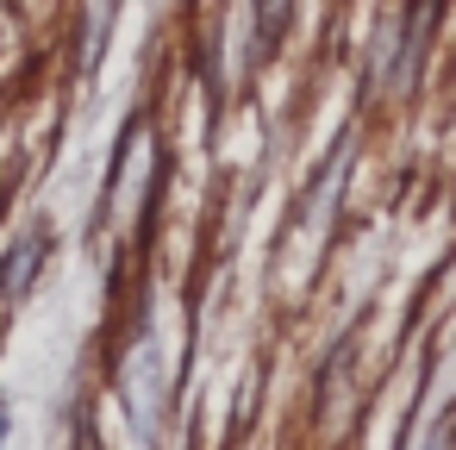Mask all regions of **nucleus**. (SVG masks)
<instances>
[{
    "mask_svg": "<svg viewBox=\"0 0 456 450\" xmlns=\"http://www.w3.org/2000/svg\"><path fill=\"white\" fill-rule=\"evenodd\" d=\"M431 20H437V0H412L406 7V32H400V63H394V88H412L419 76V57H425V38H431Z\"/></svg>",
    "mask_w": 456,
    "mask_h": 450,
    "instance_id": "1",
    "label": "nucleus"
},
{
    "mask_svg": "<svg viewBox=\"0 0 456 450\" xmlns=\"http://www.w3.org/2000/svg\"><path fill=\"white\" fill-rule=\"evenodd\" d=\"M38 263H45V232H26V238L7 250V263H0V300H20V294L32 288Z\"/></svg>",
    "mask_w": 456,
    "mask_h": 450,
    "instance_id": "2",
    "label": "nucleus"
},
{
    "mask_svg": "<svg viewBox=\"0 0 456 450\" xmlns=\"http://www.w3.org/2000/svg\"><path fill=\"white\" fill-rule=\"evenodd\" d=\"M281 26H288V0H256V57H269L281 45Z\"/></svg>",
    "mask_w": 456,
    "mask_h": 450,
    "instance_id": "3",
    "label": "nucleus"
}]
</instances>
